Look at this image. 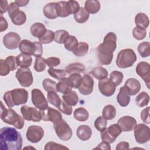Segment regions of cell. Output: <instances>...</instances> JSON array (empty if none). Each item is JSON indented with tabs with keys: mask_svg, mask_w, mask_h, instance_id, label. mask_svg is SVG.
I'll list each match as a JSON object with an SVG mask.
<instances>
[{
	"mask_svg": "<svg viewBox=\"0 0 150 150\" xmlns=\"http://www.w3.org/2000/svg\"><path fill=\"white\" fill-rule=\"evenodd\" d=\"M136 73L144 81L147 87L149 88L150 65L148 62H141L136 67Z\"/></svg>",
	"mask_w": 150,
	"mask_h": 150,
	"instance_id": "17",
	"label": "cell"
},
{
	"mask_svg": "<svg viewBox=\"0 0 150 150\" xmlns=\"http://www.w3.org/2000/svg\"><path fill=\"white\" fill-rule=\"evenodd\" d=\"M75 21L79 23L86 22L89 18V13L83 7H80L77 13L73 15Z\"/></svg>",
	"mask_w": 150,
	"mask_h": 150,
	"instance_id": "33",
	"label": "cell"
},
{
	"mask_svg": "<svg viewBox=\"0 0 150 150\" xmlns=\"http://www.w3.org/2000/svg\"><path fill=\"white\" fill-rule=\"evenodd\" d=\"M90 73L96 79L98 80H101L107 78L108 75V71L101 66H98L92 69Z\"/></svg>",
	"mask_w": 150,
	"mask_h": 150,
	"instance_id": "32",
	"label": "cell"
},
{
	"mask_svg": "<svg viewBox=\"0 0 150 150\" xmlns=\"http://www.w3.org/2000/svg\"><path fill=\"white\" fill-rule=\"evenodd\" d=\"M54 33V40L55 42L59 44H64L70 36L69 32L65 30H58Z\"/></svg>",
	"mask_w": 150,
	"mask_h": 150,
	"instance_id": "35",
	"label": "cell"
},
{
	"mask_svg": "<svg viewBox=\"0 0 150 150\" xmlns=\"http://www.w3.org/2000/svg\"><path fill=\"white\" fill-rule=\"evenodd\" d=\"M23 139L14 128L3 127L0 130V148L2 150H21Z\"/></svg>",
	"mask_w": 150,
	"mask_h": 150,
	"instance_id": "2",
	"label": "cell"
},
{
	"mask_svg": "<svg viewBox=\"0 0 150 150\" xmlns=\"http://www.w3.org/2000/svg\"><path fill=\"white\" fill-rule=\"evenodd\" d=\"M46 63L45 62V59L42 57H36L35 63H34V69L36 71L42 72L46 69Z\"/></svg>",
	"mask_w": 150,
	"mask_h": 150,
	"instance_id": "46",
	"label": "cell"
},
{
	"mask_svg": "<svg viewBox=\"0 0 150 150\" xmlns=\"http://www.w3.org/2000/svg\"><path fill=\"white\" fill-rule=\"evenodd\" d=\"M42 85L46 91H54L56 93L58 91L57 88V83L50 79L47 78L44 79L42 83Z\"/></svg>",
	"mask_w": 150,
	"mask_h": 150,
	"instance_id": "41",
	"label": "cell"
},
{
	"mask_svg": "<svg viewBox=\"0 0 150 150\" xmlns=\"http://www.w3.org/2000/svg\"><path fill=\"white\" fill-rule=\"evenodd\" d=\"M58 109L62 112H63V114H64L67 115H70L73 111V108H72L71 106L67 105L63 100H62L61 105Z\"/></svg>",
	"mask_w": 150,
	"mask_h": 150,
	"instance_id": "56",
	"label": "cell"
},
{
	"mask_svg": "<svg viewBox=\"0 0 150 150\" xmlns=\"http://www.w3.org/2000/svg\"><path fill=\"white\" fill-rule=\"evenodd\" d=\"M102 115L107 120L114 119L116 115V109L115 107L111 104L105 105L102 111Z\"/></svg>",
	"mask_w": 150,
	"mask_h": 150,
	"instance_id": "34",
	"label": "cell"
},
{
	"mask_svg": "<svg viewBox=\"0 0 150 150\" xmlns=\"http://www.w3.org/2000/svg\"><path fill=\"white\" fill-rule=\"evenodd\" d=\"M88 45L87 43L81 42L79 43L77 47H76L75 50L73 52V53L77 57L83 56L88 52Z\"/></svg>",
	"mask_w": 150,
	"mask_h": 150,
	"instance_id": "39",
	"label": "cell"
},
{
	"mask_svg": "<svg viewBox=\"0 0 150 150\" xmlns=\"http://www.w3.org/2000/svg\"><path fill=\"white\" fill-rule=\"evenodd\" d=\"M19 6H26L28 3L29 1H23V0H16L15 1Z\"/></svg>",
	"mask_w": 150,
	"mask_h": 150,
	"instance_id": "63",
	"label": "cell"
},
{
	"mask_svg": "<svg viewBox=\"0 0 150 150\" xmlns=\"http://www.w3.org/2000/svg\"><path fill=\"white\" fill-rule=\"evenodd\" d=\"M21 37L16 32H10L5 34L3 38V44L9 50L17 49L21 43Z\"/></svg>",
	"mask_w": 150,
	"mask_h": 150,
	"instance_id": "14",
	"label": "cell"
},
{
	"mask_svg": "<svg viewBox=\"0 0 150 150\" xmlns=\"http://www.w3.org/2000/svg\"><path fill=\"white\" fill-rule=\"evenodd\" d=\"M68 78L73 88H78L81 81L82 77L81 75L79 73H74L70 74Z\"/></svg>",
	"mask_w": 150,
	"mask_h": 150,
	"instance_id": "51",
	"label": "cell"
},
{
	"mask_svg": "<svg viewBox=\"0 0 150 150\" xmlns=\"http://www.w3.org/2000/svg\"><path fill=\"white\" fill-rule=\"evenodd\" d=\"M47 72L51 77L59 80L65 78L67 73L64 70L55 69L53 68H49L47 70Z\"/></svg>",
	"mask_w": 150,
	"mask_h": 150,
	"instance_id": "42",
	"label": "cell"
},
{
	"mask_svg": "<svg viewBox=\"0 0 150 150\" xmlns=\"http://www.w3.org/2000/svg\"><path fill=\"white\" fill-rule=\"evenodd\" d=\"M44 149L45 150H56V149H69L66 146H64L61 144L56 143L54 142H49L45 144Z\"/></svg>",
	"mask_w": 150,
	"mask_h": 150,
	"instance_id": "53",
	"label": "cell"
},
{
	"mask_svg": "<svg viewBox=\"0 0 150 150\" xmlns=\"http://www.w3.org/2000/svg\"><path fill=\"white\" fill-rule=\"evenodd\" d=\"M67 8L69 15L75 14L80 8L79 4L76 1L70 0L67 1Z\"/></svg>",
	"mask_w": 150,
	"mask_h": 150,
	"instance_id": "50",
	"label": "cell"
},
{
	"mask_svg": "<svg viewBox=\"0 0 150 150\" xmlns=\"http://www.w3.org/2000/svg\"><path fill=\"white\" fill-rule=\"evenodd\" d=\"M57 88L59 92L65 94L70 92L72 90L73 87L69 78L65 77L60 80L57 83Z\"/></svg>",
	"mask_w": 150,
	"mask_h": 150,
	"instance_id": "26",
	"label": "cell"
},
{
	"mask_svg": "<svg viewBox=\"0 0 150 150\" xmlns=\"http://www.w3.org/2000/svg\"><path fill=\"white\" fill-rule=\"evenodd\" d=\"M137 59L135 52L131 49L121 50L116 59V64L120 69H126L132 66Z\"/></svg>",
	"mask_w": 150,
	"mask_h": 150,
	"instance_id": "5",
	"label": "cell"
},
{
	"mask_svg": "<svg viewBox=\"0 0 150 150\" xmlns=\"http://www.w3.org/2000/svg\"><path fill=\"white\" fill-rule=\"evenodd\" d=\"M19 49L22 53L33 55L36 57H41L43 54V46L40 42H32L29 40L23 39L21 42Z\"/></svg>",
	"mask_w": 150,
	"mask_h": 150,
	"instance_id": "6",
	"label": "cell"
},
{
	"mask_svg": "<svg viewBox=\"0 0 150 150\" xmlns=\"http://www.w3.org/2000/svg\"><path fill=\"white\" fill-rule=\"evenodd\" d=\"M107 125V120L105 119L103 116L97 117L94 121V127L97 130L99 131H104Z\"/></svg>",
	"mask_w": 150,
	"mask_h": 150,
	"instance_id": "49",
	"label": "cell"
},
{
	"mask_svg": "<svg viewBox=\"0 0 150 150\" xmlns=\"http://www.w3.org/2000/svg\"><path fill=\"white\" fill-rule=\"evenodd\" d=\"M19 11V6L15 2H12L9 4L8 12V15L11 19L15 15H16Z\"/></svg>",
	"mask_w": 150,
	"mask_h": 150,
	"instance_id": "54",
	"label": "cell"
},
{
	"mask_svg": "<svg viewBox=\"0 0 150 150\" xmlns=\"http://www.w3.org/2000/svg\"><path fill=\"white\" fill-rule=\"evenodd\" d=\"M43 12L45 16L49 19H54L59 17L57 2H50L45 5Z\"/></svg>",
	"mask_w": 150,
	"mask_h": 150,
	"instance_id": "21",
	"label": "cell"
},
{
	"mask_svg": "<svg viewBox=\"0 0 150 150\" xmlns=\"http://www.w3.org/2000/svg\"><path fill=\"white\" fill-rule=\"evenodd\" d=\"M54 38V33L51 30H47L45 33L39 40L42 44H49L51 43Z\"/></svg>",
	"mask_w": 150,
	"mask_h": 150,
	"instance_id": "48",
	"label": "cell"
},
{
	"mask_svg": "<svg viewBox=\"0 0 150 150\" xmlns=\"http://www.w3.org/2000/svg\"><path fill=\"white\" fill-rule=\"evenodd\" d=\"M5 60L9 66L11 71H14L16 69L18 65L16 64V57L13 56H9Z\"/></svg>",
	"mask_w": 150,
	"mask_h": 150,
	"instance_id": "57",
	"label": "cell"
},
{
	"mask_svg": "<svg viewBox=\"0 0 150 150\" xmlns=\"http://www.w3.org/2000/svg\"><path fill=\"white\" fill-rule=\"evenodd\" d=\"M124 87L125 88L129 96L137 94L139 93L141 88L140 82L135 78L128 79L125 81Z\"/></svg>",
	"mask_w": 150,
	"mask_h": 150,
	"instance_id": "20",
	"label": "cell"
},
{
	"mask_svg": "<svg viewBox=\"0 0 150 150\" xmlns=\"http://www.w3.org/2000/svg\"><path fill=\"white\" fill-rule=\"evenodd\" d=\"M47 29H46L45 26L41 23L36 22L33 23L30 29L31 35L36 38H41L46 32Z\"/></svg>",
	"mask_w": 150,
	"mask_h": 150,
	"instance_id": "25",
	"label": "cell"
},
{
	"mask_svg": "<svg viewBox=\"0 0 150 150\" xmlns=\"http://www.w3.org/2000/svg\"><path fill=\"white\" fill-rule=\"evenodd\" d=\"M11 68L5 60H0V75L1 76H5L8 75L11 71Z\"/></svg>",
	"mask_w": 150,
	"mask_h": 150,
	"instance_id": "52",
	"label": "cell"
},
{
	"mask_svg": "<svg viewBox=\"0 0 150 150\" xmlns=\"http://www.w3.org/2000/svg\"><path fill=\"white\" fill-rule=\"evenodd\" d=\"M44 136V130L42 127L38 125L29 126L26 131L27 139L32 143L39 142Z\"/></svg>",
	"mask_w": 150,
	"mask_h": 150,
	"instance_id": "13",
	"label": "cell"
},
{
	"mask_svg": "<svg viewBox=\"0 0 150 150\" xmlns=\"http://www.w3.org/2000/svg\"><path fill=\"white\" fill-rule=\"evenodd\" d=\"M15 76L19 84L23 87H29L33 83L32 73L29 67L18 69L16 72Z\"/></svg>",
	"mask_w": 150,
	"mask_h": 150,
	"instance_id": "9",
	"label": "cell"
},
{
	"mask_svg": "<svg viewBox=\"0 0 150 150\" xmlns=\"http://www.w3.org/2000/svg\"><path fill=\"white\" fill-rule=\"evenodd\" d=\"M74 118L80 122L86 121L89 117V113L87 110L83 107L76 108L73 112Z\"/></svg>",
	"mask_w": 150,
	"mask_h": 150,
	"instance_id": "31",
	"label": "cell"
},
{
	"mask_svg": "<svg viewBox=\"0 0 150 150\" xmlns=\"http://www.w3.org/2000/svg\"><path fill=\"white\" fill-rule=\"evenodd\" d=\"M21 112L23 118L26 121L39 122L42 120L41 112L36 108L24 105L21 107Z\"/></svg>",
	"mask_w": 150,
	"mask_h": 150,
	"instance_id": "12",
	"label": "cell"
},
{
	"mask_svg": "<svg viewBox=\"0 0 150 150\" xmlns=\"http://www.w3.org/2000/svg\"><path fill=\"white\" fill-rule=\"evenodd\" d=\"M135 23L137 26L140 27L144 29H146L149 23V20L148 16L144 13H138L135 16Z\"/></svg>",
	"mask_w": 150,
	"mask_h": 150,
	"instance_id": "27",
	"label": "cell"
},
{
	"mask_svg": "<svg viewBox=\"0 0 150 150\" xmlns=\"http://www.w3.org/2000/svg\"><path fill=\"white\" fill-rule=\"evenodd\" d=\"M86 70L84 66L80 63H73L69 64L66 69V72L69 74H72L74 73H81Z\"/></svg>",
	"mask_w": 150,
	"mask_h": 150,
	"instance_id": "30",
	"label": "cell"
},
{
	"mask_svg": "<svg viewBox=\"0 0 150 150\" xmlns=\"http://www.w3.org/2000/svg\"><path fill=\"white\" fill-rule=\"evenodd\" d=\"M117 47V36L115 33L110 32L104 37L103 42L96 49L98 62L103 65H109L113 59V52Z\"/></svg>",
	"mask_w": 150,
	"mask_h": 150,
	"instance_id": "1",
	"label": "cell"
},
{
	"mask_svg": "<svg viewBox=\"0 0 150 150\" xmlns=\"http://www.w3.org/2000/svg\"><path fill=\"white\" fill-rule=\"evenodd\" d=\"M94 83L93 77L90 74H86L81 78V81L78 87V90L82 95H90L93 91Z\"/></svg>",
	"mask_w": 150,
	"mask_h": 150,
	"instance_id": "15",
	"label": "cell"
},
{
	"mask_svg": "<svg viewBox=\"0 0 150 150\" xmlns=\"http://www.w3.org/2000/svg\"><path fill=\"white\" fill-rule=\"evenodd\" d=\"M129 148V144L128 142H125V141H122V142H119L116 147H115V149L116 150H121V149H128Z\"/></svg>",
	"mask_w": 150,
	"mask_h": 150,
	"instance_id": "61",
	"label": "cell"
},
{
	"mask_svg": "<svg viewBox=\"0 0 150 150\" xmlns=\"http://www.w3.org/2000/svg\"><path fill=\"white\" fill-rule=\"evenodd\" d=\"M9 5H8L7 1L2 0L1 1V5H0V13L2 15L4 13H5L6 11H8Z\"/></svg>",
	"mask_w": 150,
	"mask_h": 150,
	"instance_id": "59",
	"label": "cell"
},
{
	"mask_svg": "<svg viewBox=\"0 0 150 150\" xmlns=\"http://www.w3.org/2000/svg\"><path fill=\"white\" fill-rule=\"evenodd\" d=\"M149 110L150 107H148L144 110L141 112V118L142 121L146 123V124H149L150 123V120H149Z\"/></svg>",
	"mask_w": 150,
	"mask_h": 150,
	"instance_id": "58",
	"label": "cell"
},
{
	"mask_svg": "<svg viewBox=\"0 0 150 150\" xmlns=\"http://www.w3.org/2000/svg\"><path fill=\"white\" fill-rule=\"evenodd\" d=\"M62 98L67 105L71 107L76 105L79 100V97L77 93L73 90L67 94H63Z\"/></svg>",
	"mask_w": 150,
	"mask_h": 150,
	"instance_id": "29",
	"label": "cell"
},
{
	"mask_svg": "<svg viewBox=\"0 0 150 150\" xmlns=\"http://www.w3.org/2000/svg\"><path fill=\"white\" fill-rule=\"evenodd\" d=\"M122 132L118 124H112L108 128H105L104 131H101V139L103 141H105L110 144L115 141Z\"/></svg>",
	"mask_w": 150,
	"mask_h": 150,
	"instance_id": "8",
	"label": "cell"
},
{
	"mask_svg": "<svg viewBox=\"0 0 150 150\" xmlns=\"http://www.w3.org/2000/svg\"><path fill=\"white\" fill-rule=\"evenodd\" d=\"M138 52L142 57H148L150 55V43L149 42H143L139 44Z\"/></svg>",
	"mask_w": 150,
	"mask_h": 150,
	"instance_id": "38",
	"label": "cell"
},
{
	"mask_svg": "<svg viewBox=\"0 0 150 150\" xmlns=\"http://www.w3.org/2000/svg\"><path fill=\"white\" fill-rule=\"evenodd\" d=\"M67 1H59L57 2L59 17H67L70 15L67 8Z\"/></svg>",
	"mask_w": 150,
	"mask_h": 150,
	"instance_id": "45",
	"label": "cell"
},
{
	"mask_svg": "<svg viewBox=\"0 0 150 150\" xmlns=\"http://www.w3.org/2000/svg\"><path fill=\"white\" fill-rule=\"evenodd\" d=\"M136 104L139 107H144L147 105L149 102V96L145 91L140 93L135 98Z\"/></svg>",
	"mask_w": 150,
	"mask_h": 150,
	"instance_id": "37",
	"label": "cell"
},
{
	"mask_svg": "<svg viewBox=\"0 0 150 150\" xmlns=\"http://www.w3.org/2000/svg\"><path fill=\"white\" fill-rule=\"evenodd\" d=\"M98 87L100 92L104 96L110 97L112 96L116 89V86L110 80V79L105 78L100 80Z\"/></svg>",
	"mask_w": 150,
	"mask_h": 150,
	"instance_id": "16",
	"label": "cell"
},
{
	"mask_svg": "<svg viewBox=\"0 0 150 150\" xmlns=\"http://www.w3.org/2000/svg\"><path fill=\"white\" fill-rule=\"evenodd\" d=\"M47 100L50 104H52L57 108L60 107L62 102V100L60 98L59 96L57 94L56 92L54 91L47 92Z\"/></svg>",
	"mask_w": 150,
	"mask_h": 150,
	"instance_id": "36",
	"label": "cell"
},
{
	"mask_svg": "<svg viewBox=\"0 0 150 150\" xmlns=\"http://www.w3.org/2000/svg\"><path fill=\"white\" fill-rule=\"evenodd\" d=\"M53 127L58 138L62 141H67L71 139L73 132L69 124L63 119L53 123Z\"/></svg>",
	"mask_w": 150,
	"mask_h": 150,
	"instance_id": "7",
	"label": "cell"
},
{
	"mask_svg": "<svg viewBox=\"0 0 150 150\" xmlns=\"http://www.w3.org/2000/svg\"><path fill=\"white\" fill-rule=\"evenodd\" d=\"M1 119L9 125H12L16 128L21 129L24 125L25 121L23 117L18 114L11 108L6 109L1 101Z\"/></svg>",
	"mask_w": 150,
	"mask_h": 150,
	"instance_id": "4",
	"label": "cell"
},
{
	"mask_svg": "<svg viewBox=\"0 0 150 150\" xmlns=\"http://www.w3.org/2000/svg\"><path fill=\"white\" fill-rule=\"evenodd\" d=\"M42 120L45 121H50L56 123L62 119V114L57 110L49 107L46 110L40 111Z\"/></svg>",
	"mask_w": 150,
	"mask_h": 150,
	"instance_id": "18",
	"label": "cell"
},
{
	"mask_svg": "<svg viewBox=\"0 0 150 150\" xmlns=\"http://www.w3.org/2000/svg\"><path fill=\"white\" fill-rule=\"evenodd\" d=\"M8 26V22L5 18L2 16V15H1L0 17V28H1V32H2L7 29Z\"/></svg>",
	"mask_w": 150,
	"mask_h": 150,
	"instance_id": "60",
	"label": "cell"
},
{
	"mask_svg": "<svg viewBox=\"0 0 150 150\" xmlns=\"http://www.w3.org/2000/svg\"><path fill=\"white\" fill-rule=\"evenodd\" d=\"M31 97L33 104L39 110L44 111L49 107L47 100L39 89L33 88L31 91Z\"/></svg>",
	"mask_w": 150,
	"mask_h": 150,
	"instance_id": "11",
	"label": "cell"
},
{
	"mask_svg": "<svg viewBox=\"0 0 150 150\" xmlns=\"http://www.w3.org/2000/svg\"><path fill=\"white\" fill-rule=\"evenodd\" d=\"M118 125L123 132H129L134 129L137 125L136 120L131 116L125 115L121 117L118 122Z\"/></svg>",
	"mask_w": 150,
	"mask_h": 150,
	"instance_id": "19",
	"label": "cell"
},
{
	"mask_svg": "<svg viewBox=\"0 0 150 150\" xmlns=\"http://www.w3.org/2000/svg\"><path fill=\"white\" fill-rule=\"evenodd\" d=\"M76 135L81 141L88 140L92 135V130L87 125H80L76 131Z\"/></svg>",
	"mask_w": 150,
	"mask_h": 150,
	"instance_id": "22",
	"label": "cell"
},
{
	"mask_svg": "<svg viewBox=\"0 0 150 150\" xmlns=\"http://www.w3.org/2000/svg\"><path fill=\"white\" fill-rule=\"evenodd\" d=\"M124 74L119 71H113L110 74V80L117 86H119L122 81Z\"/></svg>",
	"mask_w": 150,
	"mask_h": 150,
	"instance_id": "43",
	"label": "cell"
},
{
	"mask_svg": "<svg viewBox=\"0 0 150 150\" xmlns=\"http://www.w3.org/2000/svg\"><path fill=\"white\" fill-rule=\"evenodd\" d=\"M16 61L18 66L23 68H28L32 64V58L30 55L21 53L16 56Z\"/></svg>",
	"mask_w": 150,
	"mask_h": 150,
	"instance_id": "24",
	"label": "cell"
},
{
	"mask_svg": "<svg viewBox=\"0 0 150 150\" xmlns=\"http://www.w3.org/2000/svg\"><path fill=\"white\" fill-rule=\"evenodd\" d=\"M100 2L97 0H87L85 2L84 9L89 13L94 14L100 9Z\"/></svg>",
	"mask_w": 150,
	"mask_h": 150,
	"instance_id": "28",
	"label": "cell"
},
{
	"mask_svg": "<svg viewBox=\"0 0 150 150\" xmlns=\"http://www.w3.org/2000/svg\"><path fill=\"white\" fill-rule=\"evenodd\" d=\"M132 35L134 38L137 40H142L146 36V29L136 26L132 30Z\"/></svg>",
	"mask_w": 150,
	"mask_h": 150,
	"instance_id": "47",
	"label": "cell"
},
{
	"mask_svg": "<svg viewBox=\"0 0 150 150\" xmlns=\"http://www.w3.org/2000/svg\"><path fill=\"white\" fill-rule=\"evenodd\" d=\"M149 128L144 124H139L134 128V137L137 143L143 144L148 142L150 139Z\"/></svg>",
	"mask_w": 150,
	"mask_h": 150,
	"instance_id": "10",
	"label": "cell"
},
{
	"mask_svg": "<svg viewBox=\"0 0 150 150\" xmlns=\"http://www.w3.org/2000/svg\"><path fill=\"white\" fill-rule=\"evenodd\" d=\"M4 100L9 108L26 103L28 99V92L24 88H15L5 92Z\"/></svg>",
	"mask_w": 150,
	"mask_h": 150,
	"instance_id": "3",
	"label": "cell"
},
{
	"mask_svg": "<svg viewBox=\"0 0 150 150\" xmlns=\"http://www.w3.org/2000/svg\"><path fill=\"white\" fill-rule=\"evenodd\" d=\"M130 96L125 88L124 86L121 87L117 96V100L119 105L123 107H127L130 102Z\"/></svg>",
	"mask_w": 150,
	"mask_h": 150,
	"instance_id": "23",
	"label": "cell"
},
{
	"mask_svg": "<svg viewBox=\"0 0 150 150\" xmlns=\"http://www.w3.org/2000/svg\"><path fill=\"white\" fill-rule=\"evenodd\" d=\"M94 149H108V150H110L111 149V147H110V144L105 142V141H103L100 143L97 147L94 148Z\"/></svg>",
	"mask_w": 150,
	"mask_h": 150,
	"instance_id": "62",
	"label": "cell"
},
{
	"mask_svg": "<svg viewBox=\"0 0 150 150\" xmlns=\"http://www.w3.org/2000/svg\"><path fill=\"white\" fill-rule=\"evenodd\" d=\"M12 23L17 26H20L24 24L26 21V16L25 13L20 11L16 15H15L12 18H11Z\"/></svg>",
	"mask_w": 150,
	"mask_h": 150,
	"instance_id": "44",
	"label": "cell"
},
{
	"mask_svg": "<svg viewBox=\"0 0 150 150\" xmlns=\"http://www.w3.org/2000/svg\"><path fill=\"white\" fill-rule=\"evenodd\" d=\"M79 44L77 38L72 35H70L67 41L64 43V48L70 52H74Z\"/></svg>",
	"mask_w": 150,
	"mask_h": 150,
	"instance_id": "40",
	"label": "cell"
},
{
	"mask_svg": "<svg viewBox=\"0 0 150 150\" xmlns=\"http://www.w3.org/2000/svg\"><path fill=\"white\" fill-rule=\"evenodd\" d=\"M46 65L49 67V68H53L56 67L60 64V60L59 58L56 57H50L45 59Z\"/></svg>",
	"mask_w": 150,
	"mask_h": 150,
	"instance_id": "55",
	"label": "cell"
}]
</instances>
